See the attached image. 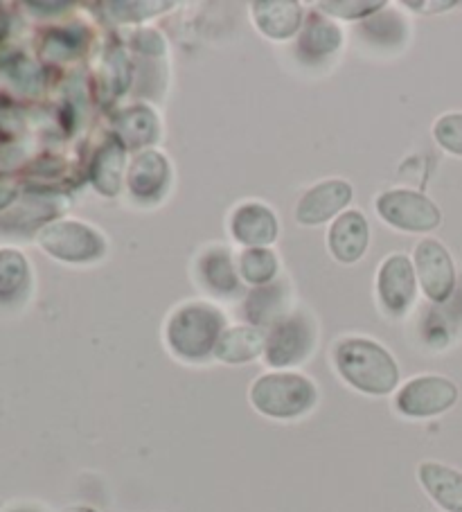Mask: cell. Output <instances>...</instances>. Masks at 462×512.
Listing matches in <instances>:
<instances>
[{"mask_svg":"<svg viewBox=\"0 0 462 512\" xmlns=\"http://www.w3.org/2000/svg\"><path fill=\"white\" fill-rule=\"evenodd\" d=\"M230 231L248 249H266L278 237V219L262 203H244L235 210Z\"/></svg>","mask_w":462,"mask_h":512,"instance_id":"cell-11","label":"cell"},{"mask_svg":"<svg viewBox=\"0 0 462 512\" xmlns=\"http://www.w3.org/2000/svg\"><path fill=\"white\" fill-rule=\"evenodd\" d=\"M341 41H343V34L339 32V28L332 23H327L318 14H314L309 16L305 32H302L300 37V52L309 59H318L334 52L341 46Z\"/></svg>","mask_w":462,"mask_h":512,"instance_id":"cell-19","label":"cell"},{"mask_svg":"<svg viewBox=\"0 0 462 512\" xmlns=\"http://www.w3.org/2000/svg\"><path fill=\"white\" fill-rule=\"evenodd\" d=\"M352 201V185L345 181H323L314 185L312 190L305 192V197L298 201L296 219L305 226L323 224Z\"/></svg>","mask_w":462,"mask_h":512,"instance_id":"cell-10","label":"cell"},{"mask_svg":"<svg viewBox=\"0 0 462 512\" xmlns=\"http://www.w3.org/2000/svg\"><path fill=\"white\" fill-rule=\"evenodd\" d=\"M170 181V163L158 152H142L131 163L127 185L131 194L140 201L158 199Z\"/></svg>","mask_w":462,"mask_h":512,"instance_id":"cell-14","label":"cell"},{"mask_svg":"<svg viewBox=\"0 0 462 512\" xmlns=\"http://www.w3.org/2000/svg\"><path fill=\"white\" fill-rule=\"evenodd\" d=\"M415 271L424 294L433 303H444L456 287V269L449 251L438 240H422L415 249Z\"/></svg>","mask_w":462,"mask_h":512,"instance_id":"cell-8","label":"cell"},{"mask_svg":"<svg viewBox=\"0 0 462 512\" xmlns=\"http://www.w3.org/2000/svg\"><path fill=\"white\" fill-rule=\"evenodd\" d=\"M417 479L444 512H462V472L449 465L426 461L417 470Z\"/></svg>","mask_w":462,"mask_h":512,"instance_id":"cell-13","label":"cell"},{"mask_svg":"<svg viewBox=\"0 0 462 512\" xmlns=\"http://www.w3.org/2000/svg\"><path fill=\"white\" fill-rule=\"evenodd\" d=\"M124 161H127V154H124V145L118 138L109 140V143L95 154V161L91 167V181L97 192L104 194V197H115V194H120L124 181Z\"/></svg>","mask_w":462,"mask_h":512,"instance_id":"cell-17","label":"cell"},{"mask_svg":"<svg viewBox=\"0 0 462 512\" xmlns=\"http://www.w3.org/2000/svg\"><path fill=\"white\" fill-rule=\"evenodd\" d=\"M201 278L217 294H228L237 287V276L233 269L230 253L224 249H215L203 255L201 260Z\"/></svg>","mask_w":462,"mask_h":512,"instance_id":"cell-21","label":"cell"},{"mask_svg":"<svg viewBox=\"0 0 462 512\" xmlns=\"http://www.w3.org/2000/svg\"><path fill=\"white\" fill-rule=\"evenodd\" d=\"M282 307H284V285L280 282H269V285L253 291L248 296L246 303V314L248 321H253L257 325H273L282 319Z\"/></svg>","mask_w":462,"mask_h":512,"instance_id":"cell-20","label":"cell"},{"mask_svg":"<svg viewBox=\"0 0 462 512\" xmlns=\"http://www.w3.org/2000/svg\"><path fill=\"white\" fill-rule=\"evenodd\" d=\"M224 328L219 310L203 303L181 307L167 323V346L185 361H201L215 355V346Z\"/></svg>","mask_w":462,"mask_h":512,"instance_id":"cell-3","label":"cell"},{"mask_svg":"<svg viewBox=\"0 0 462 512\" xmlns=\"http://www.w3.org/2000/svg\"><path fill=\"white\" fill-rule=\"evenodd\" d=\"M266 339L264 334L242 325V328H230L221 332V337L215 346V357L224 364H246V361L257 359L264 352Z\"/></svg>","mask_w":462,"mask_h":512,"instance_id":"cell-16","label":"cell"},{"mask_svg":"<svg viewBox=\"0 0 462 512\" xmlns=\"http://www.w3.org/2000/svg\"><path fill=\"white\" fill-rule=\"evenodd\" d=\"M41 244L48 253L66 262L100 260L106 253V242L102 240V235L79 222L48 226L41 233Z\"/></svg>","mask_w":462,"mask_h":512,"instance_id":"cell-7","label":"cell"},{"mask_svg":"<svg viewBox=\"0 0 462 512\" xmlns=\"http://www.w3.org/2000/svg\"><path fill=\"white\" fill-rule=\"evenodd\" d=\"M377 213L386 224L408 233H426L438 228L442 215L435 203L413 190H390L377 199Z\"/></svg>","mask_w":462,"mask_h":512,"instance_id":"cell-6","label":"cell"},{"mask_svg":"<svg viewBox=\"0 0 462 512\" xmlns=\"http://www.w3.org/2000/svg\"><path fill=\"white\" fill-rule=\"evenodd\" d=\"M316 328L309 316L293 314L282 316L278 323L271 325L269 337H266L264 359L273 368L298 366L314 350Z\"/></svg>","mask_w":462,"mask_h":512,"instance_id":"cell-5","label":"cell"},{"mask_svg":"<svg viewBox=\"0 0 462 512\" xmlns=\"http://www.w3.org/2000/svg\"><path fill=\"white\" fill-rule=\"evenodd\" d=\"M115 131H118V140L124 147H140L154 143L158 136V122L154 111L147 107H131L115 120Z\"/></svg>","mask_w":462,"mask_h":512,"instance_id":"cell-18","label":"cell"},{"mask_svg":"<svg viewBox=\"0 0 462 512\" xmlns=\"http://www.w3.org/2000/svg\"><path fill=\"white\" fill-rule=\"evenodd\" d=\"M458 402V386L447 377L422 375L406 382L395 397V409L406 418H435L453 409Z\"/></svg>","mask_w":462,"mask_h":512,"instance_id":"cell-4","label":"cell"},{"mask_svg":"<svg viewBox=\"0 0 462 512\" xmlns=\"http://www.w3.org/2000/svg\"><path fill=\"white\" fill-rule=\"evenodd\" d=\"M16 512H25V510H16Z\"/></svg>","mask_w":462,"mask_h":512,"instance_id":"cell-27","label":"cell"},{"mask_svg":"<svg viewBox=\"0 0 462 512\" xmlns=\"http://www.w3.org/2000/svg\"><path fill=\"white\" fill-rule=\"evenodd\" d=\"M368 222L359 210H348L330 228V251L341 264H354L368 249Z\"/></svg>","mask_w":462,"mask_h":512,"instance_id":"cell-12","label":"cell"},{"mask_svg":"<svg viewBox=\"0 0 462 512\" xmlns=\"http://www.w3.org/2000/svg\"><path fill=\"white\" fill-rule=\"evenodd\" d=\"M384 3H321V10L339 16V19H361V16L375 14L377 10H381Z\"/></svg>","mask_w":462,"mask_h":512,"instance_id":"cell-25","label":"cell"},{"mask_svg":"<svg viewBox=\"0 0 462 512\" xmlns=\"http://www.w3.org/2000/svg\"><path fill=\"white\" fill-rule=\"evenodd\" d=\"M165 7H170V3H109L106 10H111L109 14L115 21H140L145 16H154Z\"/></svg>","mask_w":462,"mask_h":512,"instance_id":"cell-24","label":"cell"},{"mask_svg":"<svg viewBox=\"0 0 462 512\" xmlns=\"http://www.w3.org/2000/svg\"><path fill=\"white\" fill-rule=\"evenodd\" d=\"M239 271L251 285H269L278 271V258L271 249H246L239 260Z\"/></svg>","mask_w":462,"mask_h":512,"instance_id":"cell-22","label":"cell"},{"mask_svg":"<svg viewBox=\"0 0 462 512\" xmlns=\"http://www.w3.org/2000/svg\"><path fill=\"white\" fill-rule=\"evenodd\" d=\"M253 16L257 28L271 39H289L300 30L302 10L293 0H269V3H255Z\"/></svg>","mask_w":462,"mask_h":512,"instance_id":"cell-15","label":"cell"},{"mask_svg":"<svg viewBox=\"0 0 462 512\" xmlns=\"http://www.w3.org/2000/svg\"><path fill=\"white\" fill-rule=\"evenodd\" d=\"M438 145L447 152L462 156V113H447L433 127Z\"/></svg>","mask_w":462,"mask_h":512,"instance_id":"cell-23","label":"cell"},{"mask_svg":"<svg viewBox=\"0 0 462 512\" xmlns=\"http://www.w3.org/2000/svg\"><path fill=\"white\" fill-rule=\"evenodd\" d=\"M408 7H415V10H449L456 3H406Z\"/></svg>","mask_w":462,"mask_h":512,"instance_id":"cell-26","label":"cell"},{"mask_svg":"<svg viewBox=\"0 0 462 512\" xmlns=\"http://www.w3.org/2000/svg\"><path fill=\"white\" fill-rule=\"evenodd\" d=\"M316 402V384L298 373H266L251 386L255 411L273 420H296L312 411Z\"/></svg>","mask_w":462,"mask_h":512,"instance_id":"cell-2","label":"cell"},{"mask_svg":"<svg viewBox=\"0 0 462 512\" xmlns=\"http://www.w3.org/2000/svg\"><path fill=\"white\" fill-rule=\"evenodd\" d=\"M334 366L345 382L366 395H388L399 384L397 361L370 339L352 337L336 343Z\"/></svg>","mask_w":462,"mask_h":512,"instance_id":"cell-1","label":"cell"},{"mask_svg":"<svg viewBox=\"0 0 462 512\" xmlns=\"http://www.w3.org/2000/svg\"><path fill=\"white\" fill-rule=\"evenodd\" d=\"M377 291L384 310L390 316H402L413 305L417 280H415V267L406 255H390V258L381 264L377 276Z\"/></svg>","mask_w":462,"mask_h":512,"instance_id":"cell-9","label":"cell"}]
</instances>
